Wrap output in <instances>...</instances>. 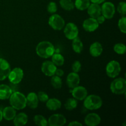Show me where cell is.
Returning a JSON list of instances; mask_svg holds the SVG:
<instances>
[{
  "label": "cell",
  "mask_w": 126,
  "mask_h": 126,
  "mask_svg": "<svg viewBox=\"0 0 126 126\" xmlns=\"http://www.w3.org/2000/svg\"><path fill=\"white\" fill-rule=\"evenodd\" d=\"M55 47L52 43L47 41H43L38 44L36 47V54L43 59H49L55 53Z\"/></svg>",
  "instance_id": "1"
},
{
  "label": "cell",
  "mask_w": 126,
  "mask_h": 126,
  "mask_svg": "<svg viewBox=\"0 0 126 126\" xmlns=\"http://www.w3.org/2000/svg\"><path fill=\"white\" fill-rule=\"evenodd\" d=\"M9 99L11 106L16 110H21L27 107L26 96L19 91L12 92Z\"/></svg>",
  "instance_id": "2"
},
{
  "label": "cell",
  "mask_w": 126,
  "mask_h": 126,
  "mask_svg": "<svg viewBox=\"0 0 126 126\" xmlns=\"http://www.w3.org/2000/svg\"><path fill=\"white\" fill-rule=\"evenodd\" d=\"M103 100L100 96L92 94L88 95L84 100L83 105L89 110H96L102 107Z\"/></svg>",
  "instance_id": "3"
},
{
  "label": "cell",
  "mask_w": 126,
  "mask_h": 126,
  "mask_svg": "<svg viewBox=\"0 0 126 126\" xmlns=\"http://www.w3.org/2000/svg\"><path fill=\"white\" fill-rule=\"evenodd\" d=\"M110 90L116 95L124 94L126 92V81L123 78H115L110 84Z\"/></svg>",
  "instance_id": "4"
},
{
  "label": "cell",
  "mask_w": 126,
  "mask_h": 126,
  "mask_svg": "<svg viewBox=\"0 0 126 126\" xmlns=\"http://www.w3.org/2000/svg\"><path fill=\"white\" fill-rule=\"evenodd\" d=\"M106 73L110 78H115L119 76L121 71L120 63L116 60L109 62L106 66Z\"/></svg>",
  "instance_id": "5"
},
{
  "label": "cell",
  "mask_w": 126,
  "mask_h": 126,
  "mask_svg": "<svg viewBox=\"0 0 126 126\" xmlns=\"http://www.w3.org/2000/svg\"><path fill=\"white\" fill-rule=\"evenodd\" d=\"M49 25L54 30L60 31L63 29L65 25V20L62 17L57 14H53L48 20Z\"/></svg>",
  "instance_id": "6"
},
{
  "label": "cell",
  "mask_w": 126,
  "mask_h": 126,
  "mask_svg": "<svg viewBox=\"0 0 126 126\" xmlns=\"http://www.w3.org/2000/svg\"><path fill=\"white\" fill-rule=\"evenodd\" d=\"M63 33L65 37L69 40H73L78 36L79 30L75 23L69 22L63 28Z\"/></svg>",
  "instance_id": "7"
},
{
  "label": "cell",
  "mask_w": 126,
  "mask_h": 126,
  "mask_svg": "<svg viewBox=\"0 0 126 126\" xmlns=\"http://www.w3.org/2000/svg\"><path fill=\"white\" fill-rule=\"evenodd\" d=\"M102 14L105 17L106 19H111L114 17L116 12L115 6L110 1H105L101 7Z\"/></svg>",
  "instance_id": "8"
},
{
  "label": "cell",
  "mask_w": 126,
  "mask_h": 126,
  "mask_svg": "<svg viewBox=\"0 0 126 126\" xmlns=\"http://www.w3.org/2000/svg\"><path fill=\"white\" fill-rule=\"evenodd\" d=\"M23 70L21 68L16 67L13 70H11L7 78L11 83L19 84L23 79Z\"/></svg>",
  "instance_id": "9"
},
{
  "label": "cell",
  "mask_w": 126,
  "mask_h": 126,
  "mask_svg": "<svg viewBox=\"0 0 126 126\" xmlns=\"http://www.w3.org/2000/svg\"><path fill=\"white\" fill-rule=\"evenodd\" d=\"M50 126H63L66 123V119L63 114H54L50 116L47 121Z\"/></svg>",
  "instance_id": "10"
},
{
  "label": "cell",
  "mask_w": 126,
  "mask_h": 126,
  "mask_svg": "<svg viewBox=\"0 0 126 126\" xmlns=\"http://www.w3.org/2000/svg\"><path fill=\"white\" fill-rule=\"evenodd\" d=\"M71 92L73 97L79 101L84 100L88 95L87 89L81 86H76V87L71 89Z\"/></svg>",
  "instance_id": "11"
},
{
  "label": "cell",
  "mask_w": 126,
  "mask_h": 126,
  "mask_svg": "<svg viewBox=\"0 0 126 126\" xmlns=\"http://www.w3.org/2000/svg\"><path fill=\"white\" fill-rule=\"evenodd\" d=\"M11 65L8 61L0 58V81L6 79L11 71Z\"/></svg>",
  "instance_id": "12"
},
{
  "label": "cell",
  "mask_w": 126,
  "mask_h": 126,
  "mask_svg": "<svg viewBox=\"0 0 126 126\" xmlns=\"http://www.w3.org/2000/svg\"><path fill=\"white\" fill-rule=\"evenodd\" d=\"M57 68V66L52 61H45L43 63L41 67V70L43 73L46 76L50 77L55 75Z\"/></svg>",
  "instance_id": "13"
},
{
  "label": "cell",
  "mask_w": 126,
  "mask_h": 126,
  "mask_svg": "<svg viewBox=\"0 0 126 126\" xmlns=\"http://www.w3.org/2000/svg\"><path fill=\"white\" fill-rule=\"evenodd\" d=\"M99 27V23L97 22V19L94 18H86L82 23V27L84 30L87 32H94L98 29Z\"/></svg>",
  "instance_id": "14"
},
{
  "label": "cell",
  "mask_w": 126,
  "mask_h": 126,
  "mask_svg": "<svg viewBox=\"0 0 126 126\" xmlns=\"http://www.w3.org/2000/svg\"><path fill=\"white\" fill-rule=\"evenodd\" d=\"M100 123L101 118L97 113H89L84 118V123L87 126H97Z\"/></svg>",
  "instance_id": "15"
},
{
  "label": "cell",
  "mask_w": 126,
  "mask_h": 126,
  "mask_svg": "<svg viewBox=\"0 0 126 126\" xmlns=\"http://www.w3.org/2000/svg\"><path fill=\"white\" fill-rule=\"evenodd\" d=\"M80 82V77L78 73L71 72L68 75L66 78V84L71 89L79 86Z\"/></svg>",
  "instance_id": "16"
},
{
  "label": "cell",
  "mask_w": 126,
  "mask_h": 126,
  "mask_svg": "<svg viewBox=\"0 0 126 126\" xmlns=\"http://www.w3.org/2000/svg\"><path fill=\"white\" fill-rule=\"evenodd\" d=\"M27 106L31 109H36L38 107L39 100H38L37 94L35 92H30L27 96Z\"/></svg>",
  "instance_id": "17"
},
{
  "label": "cell",
  "mask_w": 126,
  "mask_h": 126,
  "mask_svg": "<svg viewBox=\"0 0 126 126\" xmlns=\"http://www.w3.org/2000/svg\"><path fill=\"white\" fill-rule=\"evenodd\" d=\"M87 13L90 17L96 18L97 17L102 14L101 6L100 4L96 3H91L88 8L87 9Z\"/></svg>",
  "instance_id": "18"
},
{
  "label": "cell",
  "mask_w": 126,
  "mask_h": 126,
  "mask_svg": "<svg viewBox=\"0 0 126 126\" xmlns=\"http://www.w3.org/2000/svg\"><path fill=\"white\" fill-rule=\"evenodd\" d=\"M103 52V46L99 42H94L89 47V53L94 57H98Z\"/></svg>",
  "instance_id": "19"
},
{
  "label": "cell",
  "mask_w": 126,
  "mask_h": 126,
  "mask_svg": "<svg viewBox=\"0 0 126 126\" xmlns=\"http://www.w3.org/2000/svg\"><path fill=\"white\" fill-rule=\"evenodd\" d=\"M28 118L26 113L21 112L16 114L13 119V123L16 126H23L28 123Z\"/></svg>",
  "instance_id": "20"
},
{
  "label": "cell",
  "mask_w": 126,
  "mask_h": 126,
  "mask_svg": "<svg viewBox=\"0 0 126 126\" xmlns=\"http://www.w3.org/2000/svg\"><path fill=\"white\" fill-rule=\"evenodd\" d=\"M2 118L6 121H12L17 114L16 110L11 106L5 107L2 110Z\"/></svg>",
  "instance_id": "21"
},
{
  "label": "cell",
  "mask_w": 126,
  "mask_h": 126,
  "mask_svg": "<svg viewBox=\"0 0 126 126\" xmlns=\"http://www.w3.org/2000/svg\"><path fill=\"white\" fill-rule=\"evenodd\" d=\"M46 106L48 110L50 111H56L60 109L62 107V102L60 100L55 98H49L46 102Z\"/></svg>",
  "instance_id": "22"
},
{
  "label": "cell",
  "mask_w": 126,
  "mask_h": 126,
  "mask_svg": "<svg viewBox=\"0 0 126 126\" xmlns=\"http://www.w3.org/2000/svg\"><path fill=\"white\" fill-rule=\"evenodd\" d=\"M12 90L9 86L6 84H0V100H5L9 98L12 94Z\"/></svg>",
  "instance_id": "23"
},
{
  "label": "cell",
  "mask_w": 126,
  "mask_h": 126,
  "mask_svg": "<svg viewBox=\"0 0 126 126\" xmlns=\"http://www.w3.org/2000/svg\"><path fill=\"white\" fill-rule=\"evenodd\" d=\"M72 48L73 50L77 54H80L83 50V43L79 36L76 37V38L73 39Z\"/></svg>",
  "instance_id": "24"
},
{
  "label": "cell",
  "mask_w": 126,
  "mask_h": 126,
  "mask_svg": "<svg viewBox=\"0 0 126 126\" xmlns=\"http://www.w3.org/2000/svg\"><path fill=\"white\" fill-rule=\"evenodd\" d=\"M90 0H75V7L79 11H84L86 10L91 4Z\"/></svg>",
  "instance_id": "25"
},
{
  "label": "cell",
  "mask_w": 126,
  "mask_h": 126,
  "mask_svg": "<svg viewBox=\"0 0 126 126\" xmlns=\"http://www.w3.org/2000/svg\"><path fill=\"white\" fill-rule=\"evenodd\" d=\"M52 62L56 66H62L65 62V59L62 54L59 53H54L51 57Z\"/></svg>",
  "instance_id": "26"
},
{
  "label": "cell",
  "mask_w": 126,
  "mask_h": 126,
  "mask_svg": "<svg viewBox=\"0 0 126 126\" xmlns=\"http://www.w3.org/2000/svg\"><path fill=\"white\" fill-rule=\"evenodd\" d=\"M60 6L63 9L70 11L75 9V4L72 0H60Z\"/></svg>",
  "instance_id": "27"
},
{
  "label": "cell",
  "mask_w": 126,
  "mask_h": 126,
  "mask_svg": "<svg viewBox=\"0 0 126 126\" xmlns=\"http://www.w3.org/2000/svg\"><path fill=\"white\" fill-rule=\"evenodd\" d=\"M78 106V100L75 98H69L65 102L64 107L66 110L72 111L75 110Z\"/></svg>",
  "instance_id": "28"
},
{
  "label": "cell",
  "mask_w": 126,
  "mask_h": 126,
  "mask_svg": "<svg viewBox=\"0 0 126 126\" xmlns=\"http://www.w3.org/2000/svg\"><path fill=\"white\" fill-rule=\"evenodd\" d=\"M50 84L54 89H60L62 87V79L61 77L54 75V76H51Z\"/></svg>",
  "instance_id": "29"
},
{
  "label": "cell",
  "mask_w": 126,
  "mask_h": 126,
  "mask_svg": "<svg viewBox=\"0 0 126 126\" xmlns=\"http://www.w3.org/2000/svg\"><path fill=\"white\" fill-rule=\"evenodd\" d=\"M33 121L36 125L39 126H47L48 125L47 120L45 117L41 114H36L33 118Z\"/></svg>",
  "instance_id": "30"
},
{
  "label": "cell",
  "mask_w": 126,
  "mask_h": 126,
  "mask_svg": "<svg viewBox=\"0 0 126 126\" xmlns=\"http://www.w3.org/2000/svg\"><path fill=\"white\" fill-rule=\"evenodd\" d=\"M113 50L116 54L119 55H123L126 52V46L123 43H117L113 47Z\"/></svg>",
  "instance_id": "31"
},
{
  "label": "cell",
  "mask_w": 126,
  "mask_h": 126,
  "mask_svg": "<svg viewBox=\"0 0 126 126\" xmlns=\"http://www.w3.org/2000/svg\"><path fill=\"white\" fill-rule=\"evenodd\" d=\"M118 27L121 33H126V16H121V18L118 21Z\"/></svg>",
  "instance_id": "32"
},
{
  "label": "cell",
  "mask_w": 126,
  "mask_h": 126,
  "mask_svg": "<svg viewBox=\"0 0 126 126\" xmlns=\"http://www.w3.org/2000/svg\"><path fill=\"white\" fill-rule=\"evenodd\" d=\"M117 11L121 16H126V3L124 1H121L117 6Z\"/></svg>",
  "instance_id": "33"
},
{
  "label": "cell",
  "mask_w": 126,
  "mask_h": 126,
  "mask_svg": "<svg viewBox=\"0 0 126 126\" xmlns=\"http://www.w3.org/2000/svg\"><path fill=\"white\" fill-rule=\"evenodd\" d=\"M57 9V5L56 2H54V1H51V2H49L47 6V11L50 14L56 13Z\"/></svg>",
  "instance_id": "34"
},
{
  "label": "cell",
  "mask_w": 126,
  "mask_h": 126,
  "mask_svg": "<svg viewBox=\"0 0 126 126\" xmlns=\"http://www.w3.org/2000/svg\"><path fill=\"white\" fill-rule=\"evenodd\" d=\"M37 95H38L39 101L43 102V103H46L49 98L47 94L45 92H43V91H39L38 94H37Z\"/></svg>",
  "instance_id": "35"
},
{
  "label": "cell",
  "mask_w": 126,
  "mask_h": 126,
  "mask_svg": "<svg viewBox=\"0 0 126 126\" xmlns=\"http://www.w3.org/2000/svg\"><path fill=\"white\" fill-rule=\"evenodd\" d=\"M82 65L79 60H75L71 65V69L73 72L78 73L81 70Z\"/></svg>",
  "instance_id": "36"
},
{
  "label": "cell",
  "mask_w": 126,
  "mask_h": 126,
  "mask_svg": "<svg viewBox=\"0 0 126 126\" xmlns=\"http://www.w3.org/2000/svg\"><path fill=\"white\" fill-rule=\"evenodd\" d=\"M10 88L12 90V92H17V91H18V84H14L10 82Z\"/></svg>",
  "instance_id": "37"
},
{
  "label": "cell",
  "mask_w": 126,
  "mask_h": 126,
  "mask_svg": "<svg viewBox=\"0 0 126 126\" xmlns=\"http://www.w3.org/2000/svg\"><path fill=\"white\" fill-rule=\"evenodd\" d=\"M96 19H97V22H98V23H99V25H100V24H103V23L105 22V21L106 18H105V17L103 16V15L101 14V15H100L98 17H97V18H96Z\"/></svg>",
  "instance_id": "38"
},
{
  "label": "cell",
  "mask_w": 126,
  "mask_h": 126,
  "mask_svg": "<svg viewBox=\"0 0 126 126\" xmlns=\"http://www.w3.org/2000/svg\"><path fill=\"white\" fill-rule=\"evenodd\" d=\"M63 75H64L63 70H62V69L57 68L56 71H55V75L59 76V77H62V76H63Z\"/></svg>",
  "instance_id": "39"
},
{
  "label": "cell",
  "mask_w": 126,
  "mask_h": 126,
  "mask_svg": "<svg viewBox=\"0 0 126 126\" xmlns=\"http://www.w3.org/2000/svg\"><path fill=\"white\" fill-rule=\"evenodd\" d=\"M68 126H82V124L76 121H74L70 122L68 124Z\"/></svg>",
  "instance_id": "40"
},
{
  "label": "cell",
  "mask_w": 126,
  "mask_h": 126,
  "mask_svg": "<svg viewBox=\"0 0 126 126\" xmlns=\"http://www.w3.org/2000/svg\"><path fill=\"white\" fill-rule=\"evenodd\" d=\"M106 0H90L91 2H92V3H96L98 4H100L103 3V2H105Z\"/></svg>",
  "instance_id": "41"
},
{
  "label": "cell",
  "mask_w": 126,
  "mask_h": 126,
  "mask_svg": "<svg viewBox=\"0 0 126 126\" xmlns=\"http://www.w3.org/2000/svg\"><path fill=\"white\" fill-rule=\"evenodd\" d=\"M2 119H3V118H2V110H1V109H0V123H1V122L2 121Z\"/></svg>",
  "instance_id": "42"
}]
</instances>
